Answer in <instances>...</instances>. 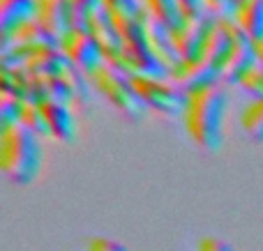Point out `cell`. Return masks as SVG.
<instances>
[{
    "label": "cell",
    "instance_id": "cell-1",
    "mask_svg": "<svg viewBox=\"0 0 263 251\" xmlns=\"http://www.w3.org/2000/svg\"><path fill=\"white\" fill-rule=\"evenodd\" d=\"M229 111V95L224 83L201 90L187 92L185 109H182V124L187 134L194 138L196 145L203 150H219L224 141V120Z\"/></svg>",
    "mask_w": 263,
    "mask_h": 251
},
{
    "label": "cell",
    "instance_id": "cell-2",
    "mask_svg": "<svg viewBox=\"0 0 263 251\" xmlns=\"http://www.w3.org/2000/svg\"><path fill=\"white\" fill-rule=\"evenodd\" d=\"M0 169L14 184H30L42 171V143L23 124L0 129Z\"/></svg>",
    "mask_w": 263,
    "mask_h": 251
},
{
    "label": "cell",
    "instance_id": "cell-3",
    "mask_svg": "<svg viewBox=\"0 0 263 251\" xmlns=\"http://www.w3.org/2000/svg\"><path fill=\"white\" fill-rule=\"evenodd\" d=\"M145 23H148V18H134V21L116 23L120 28V35H123V41H125L123 55H125V62H127V69L132 76H148V78L168 81L171 78V69L153 51Z\"/></svg>",
    "mask_w": 263,
    "mask_h": 251
},
{
    "label": "cell",
    "instance_id": "cell-4",
    "mask_svg": "<svg viewBox=\"0 0 263 251\" xmlns=\"http://www.w3.org/2000/svg\"><path fill=\"white\" fill-rule=\"evenodd\" d=\"M90 76V83L102 97L111 101L116 109L123 115H127L129 120H143L148 106L143 104V99L139 97V92L132 86V76L123 72H116L109 65H102L95 72L88 74Z\"/></svg>",
    "mask_w": 263,
    "mask_h": 251
},
{
    "label": "cell",
    "instance_id": "cell-5",
    "mask_svg": "<svg viewBox=\"0 0 263 251\" xmlns=\"http://www.w3.org/2000/svg\"><path fill=\"white\" fill-rule=\"evenodd\" d=\"M132 86H134V90L139 92V97L143 99V104L148 109L164 115H182L187 92L180 86H176L171 78L162 81V78L132 76Z\"/></svg>",
    "mask_w": 263,
    "mask_h": 251
},
{
    "label": "cell",
    "instance_id": "cell-6",
    "mask_svg": "<svg viewBox=\"0 0 263 251\" xmlns=\"http://www.w3.org/2000/svg\"><path fill=\"white\" fill-rule=\"evenodd\" d=\"M217 16L219 14L208 9L199 18H187L185 26L178 32H173L180 60H203L205 58V49H208L210 35H213L215 26H217Z\"/></svg>",
    "mask_w": 263,
    "mask_h": 251
},
{
    "label": "cell",
    "instance_id": "cell-7",
    "mask_svg": "<svg viewBox=\"0 0 263 251\" xmlns=\"http://www.w3.org/2000/svg\"><path fill=\"white\" fill-rule=\"evenodd\" d=\"M60 49L86 74L95 72L97 67L104 65V51L88 30H69L60 41Z\"/></svg>",
    "mask_w": 263,
    "mask_h": 251
},
{
    "label": "cell",
    "instance_id": "cell-8",
    "mask_svg": "<svg viewBox=\"0 0 263 251\" xmlns=\"http://www.w3.org/2000/svg\"><path fill=\"white\" fill-rule=\"evenodd\" d=\"M171 81L176 86H180L185 92H192V90H201V88L219 86L222 74L208 60H180L171 69Z\"/></svg>",
    "mask_w": 263,
    "mask_h": 251
},
{
    "label": "cell",
    "instance_id": "cell-9",
    "mask_svg": "<svg viewBox=\"0 0 263 251\" xmlns=\"http://www.w3.org/2000/svg\"><path fill=\"white\" fill-rule=\"evenodd\" d=\"M37 16V0H0V39H7Z\"/></svg>",
    "mask_w": 263,
    "mask_h": 251
},
{
    "label": "cell",
    "instance_id": "cell-10",
    "mask_svg": "<svg viewBox=\"0 0 263 251\" xmlns=\"http://www.w3.org/2000/svg\"><path fill=\"white\" fill-rule=\"evenodd\" d=\"M69 67H72V60L63 53V49L37 51L23 65V69L32 76H67Z\"/></svg>",
    "mask_w": 263,
    "mask_h": 251
},
{
    "label": "cell",
    "instance_id": "cell-11",
    "mask_svg": "<svg viewBox=\"0 0 263 251\" xmlns=\"http://www.w3.org/2000/svg\"><path fill=\"white\" fill-rule=\"evenodd\" d=\"M42 109H44L51 138L60 143H72L77 138V120H74V113L67 104L46 101V104H42Z\"/></svg>",
    "mask_w": 263,
    "mask_h": 251
},
{
    "label": "cell",
    "instance_id": "cell-12",
    "mask_svg": "<svg viewBox=\"0 0 263 251\" xmlns=\"http://www.w3.org/2000/svg\"><path fill=\"white\" fill-rule=\"evenodd\" d=\"M37 18L63 39L72 30V5L69 0H37Z\"/></svg>",
    "mask_w": 263,
    "mask_h": 251
},
{
    "label": "cell",
    "instance_id": "cell-13",
    "mask_svg": "<svg viewBox=\"0 0 263 251\" xmlns=\"http://www.w3.org/2000/svg\"><path fill=\"white\" fill-rule=\"evenodd\" d=\"M145 28H148V39H150L153 51L159 55V60H162L168 69H173L178 62H180V53H178L173 32L168 30L162 21H157V18H153V16H148Z\"/></svg>",
    "mask_w": 263,
    "mask_h": 251
},
{
    "label": "cell",
    "instance_id": "cell-14",
    "mask_svg": "<svg viewBox=\"0 0 263 251\" xmlns=\"http://www.w3.org/2000/svg\"><path fill=\"white\" fill-rule=\"evenodd\" d=\"M231 18L254 41H263V0H242Z\"/></svg>",
    "mask_w": 263,
    "mask_h": 251
},
{
    "label": "cell",
    "instance_id": "cell-15",
    "mask_svg": "<svg viewBox=\"0 0 263 251\" xmlns=\"http://www.w3.org/2000/svg\"><path fill=\"white\" fill-rule=\"evenodd\" d=\"M143 5L150 16L162 21L171 32H178L187 21L178 0H143Z\"/></svg>",
    "mask_w": 263,
    "mask_h": 251
},
{
    "label": "cell",
    "instance_id": "cell-16",
    "mask_svg": "<svg viewBox=\"0 0 263 251\" xmlns=\"http://www.w3.org/2000/svg\"><path fill=\"white\" fill-rule=\"evenodd\" d=\"M104 12L114 18L116 23L134 21V18H148L143 0H104Z\"/></svg>",
    "mask_w": 263,
    "mask_h": 251
},
{
    "label": "cell",
    "instance_id": "cell-17",
    "mask_svg": "<svg viewBox=\"0 0 263 251\" xmlns=\"http://www.w3.org/2000/svg\"><path fill=\"white\" fill-rule=\"evenodd\" d=\"M240 124L247 132V136L256 143H263V99L254 97L240 111Z\"/></svg>",
    "mask_w": 263,
    "mask_h": 251
},
{
    "label": "cell",
    "instance_id": "cell-18",
    "mask_svg": "<svg viewBox=\"0 0 263 251\" xmlns=\"http://www.w3.org/2000/svg\"><path fill=\"white\" fill-rule=\"evenodd\" d=\"M67 78L72 83V90H74V106H88L90 104V95H92V83H90V76H88L83 69H79L77 65L72 62L67 72Z\"/></svg>",
    "mask_w": 263,
    "mask_h": 251
},
{
    "label": "cell",
    "instance_id": "cell-19",
    "mask_svg": "<svg viewBox=\"0 0 263 251\" xmlns=\"http://www.w3.org/2000/svg\"><path fill=\"white\" fill-rule=\"evenodd\" d=\"M69 5H72V30H88L90 16L104 9V0H69Z\"/></svg>",
    "mask_w": 263,
    "mask_h": 251
},
{
    "label": "cell",
    "instance_id": "cell-20",
    "mask_svg": "<svg viewBox=\"0 0 263 251\" xmlns=\"http://www.w3.org/2000/svg\"><path fill=\"white\" fill-rule=\"evenodd\" d=\"M21 124L30 129L32 134H37V136H51L42 104H32V101H26V106H23V115H21Z\"/></svg>",
    "mask_w": 263,
    "mask_h": 251
},
{
    "label": "cell",
    "instance_id": "cell-21",
    "mask_svg": "<svg viewBox=\"0 0 263 251\" xmlns=\"http://www.w3.org/2000/svg\"><path fill=\"white\" fill-rule=\"evenodd\" d=\"M23 106H26V101L18 99V97H12V95L0 97V129L21 124Z\"/></svg>",
    "mask_w": 263,
    "mask_h": 251
},
{
    "label": "cell",
    "instance_id": "cell-22",
    "mask_svg": "<svg viewBox=\"0 0 263 251\" xmlns=\"http://www.w3.org/2000/svg\"><path fill=\"white\" fill-rule=\"evenodd\" d=\"M240 88L245 92H250L252 97H261V99H263V67H261V65H256V67L252 69L245 78H242Z\"/></svg>",
    "mask_w": 263,
    "mask_h": 251
},
{
    "label": "cell",
    "instance_id": "cell-23",
    "mask_svg": "<svg viewBox=\"0 0 263 251\" xmlns=\"http://www.w3.org/2000/svg\"><path fill=\"white\" fill-rule=\"evenodd\" d=\"M86 251H129L123 242L114 238H104V235H95L86 242Z\"/></svg>",
    "mask_w": 263,
    "mask_h": 251
},
{
    "label": "cell",
    "instance_id": "cell-24",
    "mask_svg": "<svg viewBox=\"0 0 263 251\" xmlns=\"http://www.w3.org/2000/svg\"><path fill=\"white\" fill-rule=\"evenodd\" d=\"M185 18H199L208 12V0H178Z\"/></svg>",
    "mask_w": 263,
    "mask_h": 251
},
{
    "label": "cell",
    "instance_id": "cell-25",
    "mask_svg": "<svg viewBox=\"0 0 263 251\" xmlns=\"http://www.w3.org/2000/svg\"><path fill=\"white\" fill-rule=\"evenodd\" d=\"M196 251H233V249H231V244L224 242L222 238L205 235V238L199 240V244H196Z\"/></svg>",
    "mask_w": 263,
    "mask_h": 251
},
{
    "label": "cell",
    "instance_id": "cell-26",
    "mask_svg": "<svg viewBox=\"0 0 263 251\" xmlns=\"http://www.w3.org/2000/svg\"><path fill=\"white\" fill-rule=\"evenodd\" d=\"M242 0H227V5H224V12L219 14V16H233V9L240 5Z\"/></svg>",
    "mask_w": 263,
    "mask_h": 251
},
{
    "label": "cell",
    "instance_id": "cell-27",
    "mask_svg": "<svg viewBox=\"0 0 263 251\" xmlns=\"http://www.w3.org/2000/svg\"><path fill=\"white\" fill-rule=\"evenodd\" d=\"M224 5H227V0H208V9L210 12H215V14H222Z\"/></svg>",
    "mask_w": 263,
    "mask_h": 251
},
{
    "label": "cell",
    "instance_id": "cell-28",
    "mask_svg": "<svg viewBox=\"0 0 263 251\" xmlns=\"http://www.w3.org/2000/svg\"><path fill=\"white\" fill-rule=\"evenodd\" d=\"M256 55H259V65L263 67V41H256Z\"/></svg>",
    "mask_w": 263,
    "mask_h": 251
}]
</instances>
